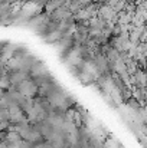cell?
<instances>
[{"mask_svg":"<svg viewBox=\"0 0 147 148\" xmlns=\"http://www.w3.org/2000/svg\"><path fill=\"white\" fill-rule=\"evenodd\" d=\"M17 92L19 94H22L23 97H26V98H33V97H36V94H38V85L29 78V79H25L23 82H20L19 85H17Z\"/></svg>","mask_w":147,"mask_h":148,"instance_id":"1","label":"cell"},{"mask_svg":"<svg viewBox=\"0 0 147 148\" xmlns=\"http://www.w3.org/2000/svg\"><path fill=\"white\" fill-rule=\"evenodd\" d=\"M9 78H10V84L17 86L20 82H23L25 79H29L30 76L25 71H14V72H9Z\"/></svg>","mask_w":147,"mask_h":148,"instance_id":"2","label":"cell"},{"mask_svg":"<svg viewBox=\"0 0 147 148\" xmlns=\"http://www.w3.org/2000/svg\"><path fill=\"white\" fill-rule=\"evenodd\" d=\"M10 85H12V84H10L9 72H6V71H4V72L0 75V88H1V89H4V91H7Z\"/></svg>","mask_w":147,"mask_h":148,"instance_id":"3","label":"cell"},{"mask_svg":"<svg viewBox=\"0 0 147 148\" xmlns=\"http://www.w3.org/2000/svg\"><path fill=\"white\" fill-rule=\"evenodd\" d=\"M4 92H6V91H4V89H1V88H0V98H1V97H3V95H4Z\"/></svg>","mask_w":147,"mask_h":148,"instance_id":"4","label":"cell"}]
</instances>
